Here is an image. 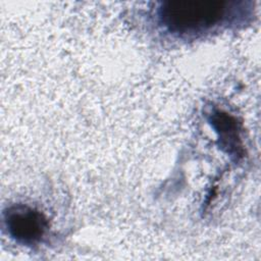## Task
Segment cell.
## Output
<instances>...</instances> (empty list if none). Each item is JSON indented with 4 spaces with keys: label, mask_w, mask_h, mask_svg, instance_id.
Here are the masks:
<instances>
[{
    "label": "cell",
    "mask_w": 261,
    "mask_h": 261,
    "mask_svg": "<svg viewBox=\"0 0 261 261\" xmlns=\"http://www.w3.org/2000/svg\"><path fill=\"white\" fill-rule=\"evenodd\" d=\"M232 3L219 0H172L159 8L161 23L177 35H196L223 22Z\"/></svg>",
    "instance_id": "1"
},
{
    "label": "cell",
    "mask_w": 261,
    "mask_h": 261,
    "mask_svg": "<svg viewBox=\"0 0 261 261\" xmlns=\"http://www.w3.org/2000/svg\"><path fill=\"white\" fill-rule=\"evenodd\" d=\"M4 223L10 237L23 245L40 242L49 226L43 213L22 204L10 206L4 212Z\"/></svg>",
    "instance_id": "2"
},
{
    "label": "cell",
    "mask_w": 261,
    "mask_h": 261,
    "mask_svg": "<svg viewBox=\"0 0 261 261\" xmlns=\"http://www.w3.org/2000/svg\"><path fill=\"white\" fill-rule=\"evenodd\" d=\"M213 124L219 133L221 140L227 146V150L239 154L240 145L238 143L239 136L236 120L226 114L218 113L213 115Z\"/></svg>",
    "instance_id": "3"
}]
</instances>
